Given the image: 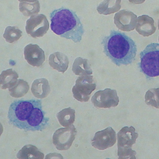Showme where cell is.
Returning <instances> with one entry per match:
<instances>
[{
  "label": "cell",
  "mask_w": 159,
  "mask_h": 159,
  "mask_svg": "<svg viewBox=\"0 0 159 159\" xmlns=\"http://www.w3.org/2000/svg\"><path fill=\"white\" fill-rule=\"evenodd\" d=\"M146 104L157 108H159V88L148 90L145 96Z\"/></svg>",
  "instance_id": "22"
},
{
  "label": "cell",
  "mask_w": 159,
  "mask_h": 159,
  "mask_svg": "<svg viewBox=\"0 0 159 159\" xmlns=\"http://www.w3.org/2000/svg\"><path fill=\"white\" fill-rule=\"evenodd\" d=\"M25 58L29 64L33 66L39 67L45 61L44 51L38 45L30 44L24 50Z\"/></svg>",
  "instance_id": "11"
},
{
  "label": "cell",
  "mask_w": 159,
  "mask_h": 159,
  "mask_svg": "<svg viewBox=\"0 0 159 159\" xmlns=\"http://www.w3.org/2000/svg\"><path fill=\"white\" fill-rule=\"evenodd\" d=\"M158 40H159V38H158Z\"/></svg>",
  "instance_id": "25"
},
{
  "label": "cell",
  "mask_w": 159,
  "mask_h": 159,
  "mask_svg": "<svg viewBox=\"0 0 159 159\" xmlns=\"http://www.w3.org/2000/svg\"><path fill=\"white\" fill-rule=\"evenodd\" d=\"M93 81L92 75H82L79 77L72 89L74 98L82 102H88L91 94L96 88V85Z\"/></svg>",
  "instance_id": "6"
},
{
  "label": "cell",
  "mask_w": 159,
  "mask_h": 159,
  "mask_svg": "<svg viewBox=\"0 0 159 159\" xmlns=\"http://www.w3.org/2000/svg\"><path fill=\"white\" fill-rule=\"evenodd\" d=\"M50 16L51 29L55 33L75 43L81 41L84 30L75 12L62 7L53 10Z\"/></svg>",
  "instance_id": "3"
},
{
  "label": "cell",
  "mask_w": 159,
  "mask_h": 159,
  "mask_svg": "<svg viewBox=\"0 0 159 159\" xmlns=\"http://www.w3.org/2000/svg\"><path fill=\"white\" fill-rule=\"evenodd\" d=\"M22 32L17 27H7L3 34V37L7 42L11 43L17 41L22 36Z\"/></svg>",
  "instance_id": "23"
},
{
  "label": "cell",
  "mask_w": 159,
  "mask_h": 159,
  "mask_svg": "<svg viewBox=\"0 0 159 159\" xmlns=\"http://www.w3.org/2000/svg\"><path fill=\"white\" fill-rule=\"evenodd\" d=\"M119 13L121 25L120 29L127 31L134 30L136 26L137 16L133 12L125 10H122Z\"/></svg>",
  "instance_id": "13"
},
{
  "label": "cell",
  "mask_w": 159,
  "mask_h": 159,
  "mask_svg": "<svg viewBox=\"0 0 159 159\" xmlns=\"http://www.w3.org/2000/svg\"><path fill=\"white\" fill-rule=\"evenodd\" d=\"M87 61V60L81 57H78L75 60L72 70L75 75L81 76L89 75L92 74V71Z\"/></svg>",
  "instance_id": "21"
},
{
  "label": "cell",
  "mask_w": 159,
  "mask_h": 159,
  "mask_svg": "<svg viewBox=\"0 0 159 159\" xmlns=\"http://www.w3.org/2000/svg\"><path fill=\"white\" fill-rule=\"evenodd\" d=\"M135 29L140 34L144 37H148L155 33L156 28L153 18L144 15L138 17Z\"/></svg>",
  "instance_id": "12"
},
{
  "label": "cell",
  "mask_w": 159,
  "mask_h": 159,
  "mask_svg": "<svg viewBox=\"0 0 159 159\" xmlns=\"http://www.w3.org/2000/svg\"><path fill=\"white\" fill-rule=\"evenodd\" d=\"M49 83L45 78H40L34 80L32 84L31 91L33 95L38 98H46L50 92Z\"/></svg>",
  "instance_id": "15"
},
{
  "label": "cell",
  "mask_w": 159,
  "mask_h": 159,
  "mask_svg": "<svg viewBox=\"0 0 159 159\" xmlns=\"http://www.w3.org/2000/svg\"><path fill=\"white\" fill-rule=\"evenodd\" d=\"M16 157L20 159H42L44 158V154L35 146L31 144H27L24 146L19 151Z\"/></svg>",
  "instance_id": "16"
},
{
  "label": "cell",
  "mask_w": 159,
  "mask_h": 159,
  "mask_svg": "<svg viewBox=\"0 0 159 159\" xmlns=\"http://www.w3.org/2000/svg\"><path fill=\"white\" fill-rule=\"evenodd\" d=\"M101 44L104 53L117 66L130 64L135 60L136 45L124 33L112 30L103 38Z\"/></svg>",
  "instance_id": "2"
},
{
  "label": "cell",
  "mask_w": 159,
  "mask_h": 159,
  "mask_svg": "<svg viewBox=\"0 0 159 159\" xmlns=\"http://www.w3.org/2000/svg\"><path fill=\"white\" fill-rule=\"evenodd\" d=\"M8 118L10 124L26 131H40L47 126L49 118L45 116L41 100H15L10 105Z\"/></svg>",
  "instance_id": "1"
},
{
  "label": "cell",
  "mask_w": 159,
  "mask_h": 159,
  "mask_svg": "<svg viewBox=\"0 0 159 159\" xmlns=\"http://www.w3.org/2000/svg\"><path fill=\"white\" fill-rule=\"evenodd\" d=\"M49 63L53 69L64 73L68 67L69 60L64 54L56 52L51 54L49 57Z\"/></svg>",
  "instance_id": "14"
},
{
  "label": "cell",
  "mask_w": 159,
  "mask_h": 159,
  "mask_svg": "<svg viewBox=\"0 0 159 159\" xmlns=\"http://www.w3.org/2000/svg\"><path fill=\"white\" fill-rule=\"evenodd\" d=\"M140 62L138 64L140 72L147 77L159 76V44H148L139 54Z\"/></svg>",
  "instance_id": "4"
},
{
  "label": "cell",
  "mask_w": 159,
  "mask_h": 159,
  "mask_svg": "<svg viewBox=\"0 0 159 159\" xmlns=\"http://www.w3.org/2000/svg\"><path fill=\"white\" fill-rule=\"evenodd\" d=\"M91 101L96 107L109 108L116 106L119 99L116 90L107 88L96 92L92 97Z\"/></svg>",
  "instance_id": "9"
},
{
  "label": "cell",
  "mask_w": 159,
  "mask_h": 159,
  "mask_svg": "<svg viewBox=\"0 0 159 159\" xmlns=\"http://www.w3.org/2000/svg\"><path fill=\"white\" fill-rule=\"evenodd\" d=\"M19 9L24 16H32L40 11V5L38 0H18Z\"/></svg>",
  "instance_id": "17"
},
{
  "label": "cell",
  "mask_w": 159,
  "mask_h": 159,
  "mask_svg": "<svg viewBox=\"0 0 159 159\" xmlns=\"http://www.w3.org/2000/svg\"><path fill=\"white\" fill-rule=\"evenodd\" d=\"M158 29L159 30V19L158 20Z\"/></svg>",
  "instance_id": "24"
},
{
  "label": "cell",
  "mask_w": 159,
  "mask_h": 159,
  "mask_svg": "<svg viewBox=\"0 0 159 159\" xmlns=\"http://www.w3.org/2000/svg\"><path fill=\"white\" fill-rule=\"evenodd\" d=\"M116 141V133L110 127L95 133L92 140V145L100 150H104L113 146Z\"/></svg>",
  "instance_id": "10"
},
{
  "label": "cell",
  "mask_w": 159,
  "mask_h": 159,
  "mask_svg": "<svg viewBox=\"0 0 159 159\" xmlns=\"http://www.w3.org/2000/svg\"><path fill=\"white\" fill-rule=\"evenodd\" d=\"M75 111L70 107L64 109L57 114L58 120L61 125L67 127L72 125L75 120Z\"/></svg>",
  "instance_id": "19"
},
{
  "label": "cell",
  "mask_w": 159,
  "mask_h": 159,
  "mask_svg": "<svg viewBox=\"0 0 159 159\" xmlns=\"http://www.w3.org/2000/svg\"><path fill=\"white\" fill-rule=\"evenodd\" d=\"M19 77L18 74L12 69L3 71L0 75V86L5 89L12 87L16 82Z\"/></svg>",
  "instance_id": "18"
},
{
  "label": "cell",
  "mask_w": 159,
  "mask_h": 159,
  "mask_svg": "<svg viewBox=\"0 0 159 159\" xmlns=\"http://www.w3.org/2000/svg\"><path fill=\"white\" fill-rule=\"evenodd\" d=\"M138 135L132 126L124 127L120 130L117 134L119 159L135 158L136 152L131 147L135 143Z\"/></svg>",
  "instance_id": "5"
},
{
  "label": "cell",
  "mask_w": 159,
  "mask_h": 159,
  "mask_svg": "<svg viewBox=\"0 0 159 159\" xmlns=\"http://www.w3.org/2000/svg\"><path fill=\"white\" fill-rule=\"evenodd\" d=\"M76 133V129L73 125L66 128L59 129L54 133L53 143L58 150H67L71 146Z\"/></svg>",
  "instance_id": "7"
},
{
  "label": "cell",
  "mask_w": 159,
  "mask_h": 159,
  "mask_svg": "<svg viewBox=\"0 0 159 159\" xmlns=\"http://www.w3.org/2000/svg\"><path fill=\"white\" fill-rule=\"evenodd\" d=\"M49 28L48 21L46 16L43 14L34 15L26 22V32L34 38L43 36Z\"/></svg>",
  "instance_id": "8"
},
{
  "label": "cell",
  "mask_w": 159,
  "mask_h": 159,
  "mask_svg": "<svg viewBox=\"0 0 159 159\" xmlns=\"http://www.w3.org/2000/svg\"><path fill=\"white\" fill-rule=\"evenodd\" d=\"M29 86L28 83L23 80L18 79L16 83L9 89L10 95L15 98L23 97L28 92Z\"/></svg>",
  "instance_id": "20"
}]
</instances>
